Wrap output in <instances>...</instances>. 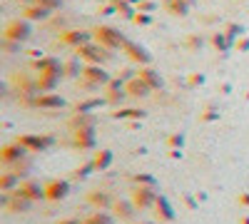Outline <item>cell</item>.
Here are the masks:
<instances>
[{
    "instance_id": "obj_1",
    "label": "cell",
    "mask_w": 249,
    "mask_h": 224,
    "mask_svg": "<svg viewBox=\"0 0 249 224\" xmlns=\"http://www.w3.org/2000/svg\"><path fill=\"white\" fill-rule=\"evenodd\" d=\"M95 40L102 45V48H120V45H127L122 40V35L115 30V28H97L95 30Z\"/></svg>"
},
{
    "instance_id": "obj_2",
    "label": "cell",
    "mask_w": 249,
    "mask_h": 224,
    "mask_svg": "<svg viewBox=\"0 0 249 224\" xmlns=\"http://www.w3.org/2000/svg\"><path fill=\"white\" fill-rule=\"evenodd\" d=\"M28 35H30V25L25 23V20H13V23H8V28H5L8 40H25Z\"/></svg>"
},
{
    "instance_id": "obj_3",
    "label": "cell",
    "mask_w": 249,
    "mask_h": 224,
    "mask_svg": "<svg viewBox=\"0 0 249 224\" xmlns=\"http://www.w3.org/2000/svg\"><path fill=\"white\" fill-rule=\"evenodd\" d=\"M105 50H107V48H102V45H100V48H82L80 55L85 57V60H90V63H102V60L107 57Z\"/></svg>"
},
{
    "instance_id": "obj_4",
    "label": "cell",
    "mask_w": 249,
    "mask_h": 224,
    "mask_svg": "<svg viewBox=\"0 0 249 224\" xmlns=\"http://www.w3.org/2000/svg\"><path fill=\"white\" fill-rule=\"evenodd\" d=\"M124 50H127V55H130L132 60H140V63H147V60H150V55L144 52V48H140V45L127 43V45H124Z\"/></svg>"
},
{
    "instance_id": "obj_5",
    "label": "cell",
    "mask_w": 249,
    "mask_h": 224,
    "mask_svg": "<svg viewBox=\"0 0 249 224\" xmlns=\"http://www.w3.org/2000/svg\"><path fill=\"white\" fill-rule=\"evenodd\" d=\"M147 90H150V87L144 85V80H142V77H135L132 83L127 85V92H130V95H147Z\"/></svg>"
},
{
    "instance_id": "obj_6",
    "label": "cell",
    "mask_w": 249,
    "mask_h": 224,
    "mask_svg": "<svg viewBox=\"0 0 249 224\" xmlns=\"http://www.w3.org/2000/svg\"><path fill=\"white\" fill-rule=\"evenodd\" d=\"M85 77H90V80H100V83H105V80H107V75H105V72H102V70H97L95 65L85 70Z\"/></svg>"
},
{
    "instance_id": "obj_7",
    "label": "cell",
    "mask_w": 249,
    "mask_h": 224,
    "mask_svg": "<svg viewBox=\"0 0 249 224\" xmlns=\"http://www.w3.org/2000/svg\"><path fill=\"white\" fill-rule=\"evenodd\" d=\"M152 72H155V70H140V77H142V80H147L150 85H155V87H157V85H160V77H157V75H152Z\"/></svg>"
},
{
    "instance_id": "obj_8",
    "label": "cell",
    "mask_w": 249,
    "mask_h": 224,
    "mask_svg": "<svg viewBox=\"0 0 249 224\" xmlns=\"http://www.w3.org/2000/svg\"><path fill=\"white\" fill-rule=\"evenodd\" d=\"M25 15H28V17H45V15H48V10H45L43 5H40V8H28V10H25Z\"/></svg>"
},
{
    "instance_id": "obj_9",
    "label": "cell",
    "mask_w": 249,
    "mask_h": 224,
    "mask_svg": "<svg viewBox=\"0 0 249 224\" xmlns=\"http://www.w3.org/2000/svg\"><path fill=\"white\" fill-rule=\"evenodd\" d=\"M187 3H190V0H175V5H172L175 15H184V10H187Z\"/></svg>"
},
{
    "instance_id": "obj_10",
    "label": "cell",
    "mask_w": 249,
    "mask_h": 224,
    "mask_svg": "<svg viewBox=\"0 0 249 224\" xmlns=\"http://www.w3.org/2000/svg\"><path fill=\"white\" fill-rule=\"evenodd\" d=\"M214 45H217V48H224V45H227V40H224L222 35H214Z\"/></svg>"
}]
</instances>
